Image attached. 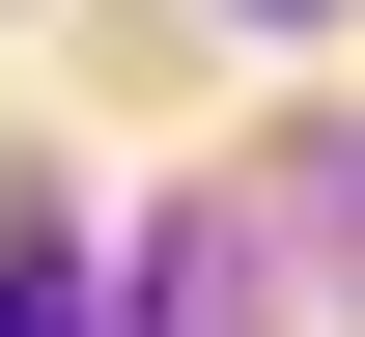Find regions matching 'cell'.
<instances>
[{
  "label": "cell",
  "instance_id": "cell-1",
  "mask_svg": "<svg viewBox=\"0 0 365 337\" xmlns=\"http://www.w3.org/2000/svg\"><path fill=\"white\" fill-rule=\"evenodd\" d=\"M0 337H85V253H56V197H0Z\"/></svg>",
  "mask_w": 365,
  "mask_h": 337
}]
</instances>
